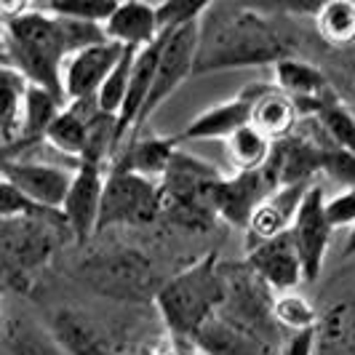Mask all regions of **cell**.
Masks as SVG:
<instances>
[{"label":"cell","mask_w":355,"mask_h":355,"mask_svg":"<svg viewBox=\"0 0 355 355\" xmlns=\"http://www.w3.org/2000/svg\"><path fill=\"white\" fill-rule=\"evenodd\" d=\"M270 315L275 326H284L291 334L297 331H307V329H315V307L310 304V300L300 294V291H281V294H272V302H270Z\"/></svg>","instance_id":"obj_28"},{"label":"cell","mask_w":355,"mask_h":355,"mask_svg":"<svg viewBox=\"0 0 355 355\" xmlns=\"http://www.w3.org/2000/svg\"><path fill=\"white\" fill-rule=\"evenodd\" d=\"M80 275L96 294L118 302L155 300L160 288L150 259L142 251L123 243H112L89 254V259L80 265Z\"/></svg>","instance_id":"obj_5"},{"label":"cell","mask_w":355,"mask_h":355,"mask_svg":"<svg viewBox=\"0 0 355 355\" xmlns=\"http://www.w3.org/2000/svg\"><path fill=\"white\" fill-rule=\"evenodd\" d=\"M246 267L259 278V284L275 294L297 291V286L304 281L302 262H300V254L294 249V241L288 232L251 246Z\"/></svg>","instance_id":"obj_14"},{"label":"cell","mask_w":355,"mask_h":355,"mask_svg":"<svg viewBox=\"0 0 355 355\" xmlns=\"http://www.w3.org/2000/svg\"><path fill=\"white\" fill-rule=\"evenodd\" d=\"M302 112L315 115L318 125L326 131V137L331 139V147L355 153V115L339 102L334 91L323 94L318 102H313L310 107H304Z\"/></svg>","instance_id":"obj_25"},{"label":"cell","mask_w":355,"mask_h":355,"mask_svg":"<svg viewBox=\"0 0 355 355\" xmlns=\"http://www.w3.org/2000/svg\"><path fill=\"white\" fill-rule=\"evenodd\" d=\"M284 56H291V49L265 14L238 3H206V11L198 19L193 75L272 67Z\"/></svg>","instance_id":"obj_2"},{"label":"cell","mask_w":355,"mask_h":355,"mask_svg":"<svg viewBox=\"0 0 355 355\" xmlns=\"http://www.w3.org/2000/svg\"><path fill=\"white\" fill-rule=\"evenodd\" d=\"M272 86L281 91L284 96H288L300 112H302L304 107L313 105V102H318L323 94L331 91L326 75L315 64L297 59L294 53L278 59L272 64Z\"/></svg>","instance_id":"obj_20"},{"label":"cell","mask_w":355,"mask_h":355,"mask_svg":"<svg viewBox=\"0 0 355 355\" xmlns=\"http://www.w3.org/2000/svg\"><path fill=\"white\" fill-rule=\"evenodd\" d=\"M320 174L334 182L339 190H355V153L339 147H323Z\"/></svg>","instance_id":"obj_31"},{"label":"cell","mask_w":355,"mask_h":355,"mask_svg":"<svg viewBox=\"0 0 355 355\" xmlns=\"http://www.w3.org/2000/svg\"><path fill=\"white\" fill-rule=\"evenodd\" d=\"M72 174H75V168L46 163V160H33V158L0 160V177L6 179V182H11L33 206L51 214H62L64 198L70 193Z\"/></svg>","instance_id":"obj_9"},{"label":"cell","mask_w":355,"mask_h":355,"mask_svg":"<svg viewBox=\"0 0 355 355\" xmlns=\"http://www.w3.org/2000/svg\"><path fill=\"white\" fill-rule=\"evenodd\" d=\"M158 214H163L158 182L121 168L105 171L96 232H105L118 225H150L153 219H158Z\"/></svg>","instance_id":"obj_7"},{"label":"cell","mask_w":355,"mask_h":355,"mask_svg":"<svg viewBox=\"0 0 355 355\" xmlns=\"http://www.w3.org/2000/svg\"><path fill=\"white\" fill-rule=\"evenodd\" d=\"M177 150L179 144L174 137H147V139H137L131 147H125L123 153L115 155V160L110 163V168L134 171L139 177L160 182V177L166 174V168H168V163H171Z\"/></svg>","instance_id":"obj_22"},{"label":"cell","mask_w":355,"mask_h":355,"mask_svg":"<svg viewBox=\"0 0 355 355\" xmlns=\"http://www.w3.org/2000/svg\"><path fill=\"white\" fill-rule=\"evenodd\" d=\"M193 345L200 355H278L272 342L235 323L225 313H216L211 320H206L193 337Z\"/></svg>","instance_id":"obj_16"},{"label":"cell","mask_w":355,"mask_h":355,"mask_svg":"<svg viewBox=\"0 0 355 355\" xmlns=\"http://www.w3.org/2000/svg\"><path fill=\"white\" fill-rule=\"evenodd\" d=\"M0 30L8 67L17 70L27 80V86L51 91L59 99H64V62L91 43L107 40L102 27L56 17L43 6H21L14 17L0 24Z\"/></svg>","instance_id":"obj_1"},{"label":"cell","mask_w":355,"mask_h":355,"mask_svg":"<svg viewBox=\"0 0 355 355\" xmlns=\"http://www.w3.org/2000/svg\"><path fill=\"white\" fill-rule=\"evenodd\" d=\"M272 193V184L267 182L265 171L251 174H232L222 177L214 190V216H222L232 227L246 230L254 209Z\"/></svg>","instance_id":"obj_15"},{"label":"cell","mask_w":355,"mask_h":355,"mask_svg":"<svg viewBox=\"0 0 355 355\" xmlns=\"http://www.w3.org/2000/svg\"><path fill=\"white\" fill-rule=\"evenodd\" d=\"M123 49L110 43V40H99L91 43L86 49L75 51L64 62L62 70V91H64V102H86V99H96V94L107 80V75L118 64Z\"/></svg>","instance_id":"obj_12"},{"label":"cell","mask_w":355,"mask_h":355,"mask_svg":"<svg viewBox=\"0 0 355 355\" xmlns=\"http://www.w3.org/2000/svg\"><path fill=\"white\" fill-rule=\"evenodd\" d=\"M134 53L137 51H123L118 64L112 67V72L107 75V80L102 83V89L96 94V105L102 112L118 118L121 107H123L125 91H128V75H131V64H134Z\"/></svg>","instance_id":"obj_29"},{"label":"cell","mask_w":355,"mask_h":355,"mask_svg":"<svg viewBox=\"0 0 355 355\" xmlns=\"http://www.w3.org/2000/svg\"><path fill=\"white\" fill-rule=\"evenodd\" d=\"M14 75H17V70H11L8 64H0V86H3V83H8Z\"/></svg>","instance_id":"obj_36"},{"label":"cell","mask_w":355,"mask_h":355,"mask_svg":"<svg viewBox=\"0 0 355 355\" xmlns=\"http://www.w3.org/2000/svg\"><path fill=\"white\" fill-rule=\"evenodd\" d=\"M51 337L67 355H112L105 339L99 337L83 315L62 310L51 320Z\"/></svg>","instance_id":"obj_23"},{"label":"cell","mask_w":355,"mask_h":355,"mask_svg":"<svg viewBox=\"0 0 355 355\" xmlns=\"http://www.w3.org/2000/svg\"><path fill=\"white\" fill-rule=\"evenodd\" d=\"M46 214L51 211H43V209L33 206L11 182H6V179L0 177V222H6V219H24V216H46Z\"/></svg>","instance_id":"obj_33"},{"label":"cell","mask_w":355,"mask_h":355,"mask_svg":"<svg viewBox=\"0 0 355 355\" xmlns=\"http://www.w3.org/2000/svg\"><path fill=\"white\" fill-rule=\"evenodd\" d=\"M0 64H8V59H6V43H3V30H0Z\"/></svg>","instance_id":"obj_38"},{"label":"cell","mask_w":355,"mask_h":355,"mask_svg":"<svg viewBox=\"0 0 355 355\" xmlns=\"http://www.w3.org/2000/svg\"><path fill=\"white\" fill-rule=\"evenodd\" d=\"M219 179L222 174L211 163L179 147L158 182L163 214H171L182 225H209L214 219V190Z\"/></svg>","instance_id":"obj_6"},{"label":"cell","mask_w":355,"mask_h":355,"mask_svg":"<svg viewBox=\"0 0 355 355\" xmlns=\"http://www.w3.org/2000/svg\"><path fill=\"white\" fill-rule=\"evenodd\" d=\"M102 190H105V168L94 163H75L70 193L62 206V219L67 225V232L75 235L80 243L96 235Z\"/></svg>","instance_id":"obj_13"},{"label":"cell","mask_w":355,"mask_h":355,"mask_svg":"<svg viewBox=\"0 0 355 355\" xmlns=\"http://www.w3.org/2000/svg\"><path fill=\"white\" fill-rule=\"evenodd\" d=\"M323 203H326V190H323V184L313 182L297 209L291 227H288V235H291L294 249L302 262L304 281H318L320 270L326 265V251L331 243V235H334L329 219H326V211H323Z\"/></svg>","instance_id":"obj_10"},{"label":"cell","mask_w":355,"mask_h":355,"mask_svg":"<svg viewBox=\"0 0 355 355\" xmlns=\"http://www.w3.org/2000/svg\"><path fill=\"white\" fill-rule=\"evenodd\" d=\"M6 329V307H3V300H0V334Z\"/></svg>","instance_id":"obj_39"},{"label":"cell","mask_w":355,"mask_h":355,"mask_svg":"<svg viewBox=\"0 0 355 355\" xmlns=\"http://www.w3.org/2000/svg\"><path fill=\"white\" fill-rule=\"evenodd\" d=\"M0 355H67L43 326L19 318L6 323L0 334Z\"/></svg>","instance_id":"obj_26"},{"label":"cell","mask_w":355,"mask_h":355,"mask_svg":"<svg viewBox=\"0 0 355 355\" xmlns=\"http://www.w3.org/2000/svg\"><path fill=\"white\" fill-rule=\"evenodd\" d=\"M315 33L331 49H353L355 46V3L331 0L313 8Z\"/></svg>","instance_id":"obj_24"},{"label":"cell","mask_w":355,"mask_h":355,"mask_svg":"<svg viewBox=\"0 0 355 355\" xmlns=\"http://www.w3.org/2000/svg\"><path fill=\"white\" fill-rule=\"evenodd\" d=\"M196 53H198V21H190L184 27H179L174 33H166L163 49L158 56V67H155V80L147 96L142 115L137 128H142L155 112H158L163 102L171 99V94L193 75L196 70Z\"/></svg>","instance_id":"obj_8"},{"label":"cell","mask_w":355,"mask_h":355,"mask_svg":"<svg viewBox=\"0 0 355 355\" xmlns=\"http://www.w3.org/2000/svg\"><path fill=\"white\" fill-rule=\"evenodd\" d=\"M313 347H315V329H307L291 334L288 342H284L281 355H313Z\"/></svg>","instance_id":"obj_35"},{"label":"cell","mask_w":355,"mask_h":355,"mask_svg":"<svg viewBox=\"0 0 355 355\" xmlns=\"http://www.w3.org/2000/svg\"><path fill=\"white\" fill-rule=\"evenodd\" d=\"M297 121H300L297 105L270 83L265 89V94L254 102L249 125L254 131H259L267 142L275 144L288 139V137H294Z\"/></svg>","instance_id":"obj_21"},{"label":"cell","mask_w":355,"mask_h":355,"mask_svg":"<svg viewBox=\"0 0 355 355\" xmlns=\"http://www.w3.org/2000/svg\"><path fill=\"white\" fill-rule=\"evenodd\" d=\"M310 184H286V187H275L270 196L254 209L249 219V227H246V238H249V249L257 243H265L272 241L278 235L288 232L297 209L302 203L304 193H307Z\"/></svg>","instance_id":"obj_18"},{"label":"cell","mask_w":355,"mask_h":355,"mask_svg":"<svg viewBox=\"0 0 355 355\" xmlns=\"http://www.w3.org/2000/svg\"><path fill=\"white\" fill-rule=\"evenodd\" d=\"M225 302V267L216 254H206L198 262L160 284L155 304L166 329L174 339L193 342L200 326L211 320Z\"/></svg>","instance_id":"obj_3"},{"label":"cell","mask_w":355,"mask_h":355,"mask_svg":"<svg viewBox=\"0 0 355 355\" xmlns=\"http://www.w3.org/2000/svg\"><path fill=\"white\" fill-rule=\"evenodd\" d=\"M62 232H67L62 214L0 222V284L19 291L30 288L59 249Z\"/></svg>","instance_id":"obj_4"},{"label":"cell","mask_w":355,"mask_h":355,"mask_svg":"<svg viewBox=\"0 0 355 355\" xmlns=\"http://www.w3.org/2000/svg\"><path fill=\"white\" fill-rule=\"evenodd\" d=\"M43 8L56 14V17L102 27L107 21V17L112 14L115 3H107V0H62V3H46Z\"/></svg>","instance_id":"obj_30"},{"label":"cell","mask_w":355,"mask_h":355,"mask_svg":"<svg viewBox=\"0 0 355 355\" xmlns=\"http://www.w3.org/2000/svg\"><path fill=\"white\" fill-rule=\"evenodd\" d=\"M345 254H347V257H353V254H355V227L350 230V235H347V243H345Z\"/></svg>","instance_id":"obj_37"},{"label":"cell","mask_w":355,"mask_h":355,"mask_svg":"<svg viewBox=\"0 0 355 355\" xmlns=\"http://www.w3.org/2000/svg\"><path fill=\"white\" fill-rule=\"evenodd\" d=\"M270 83H251L241 91L238 96H232L227 102H219V105L203 110L198 118H193L190 123L184 125V131L174 134L177 144L187 142H206V139H227L230 134H235L238 128L249 125L251 121V110H254V102L265 94V89Z\"/></svg>","instance_id":"obj_11"},{"label":"cell","mask_w":355,"mask_h":355,"mask_svg":"<svg viewBox=\"0 0 355 355\" xmlns=\"http://www.w3.org/2000/svg\"><path fill=\"white\" fill-rule=\"evenodd\" d=\"M222 144H225V155H227V163L232 166L235 174L262 171L267 158H270V150H272V142H267L265 137L259 131H254L251 125L238 128Z\"/></svg>","instance_id":"obj_27"},{"label":"cell","mask_w":355,"mask_h":355,"mask_svg":"<svg viewBox=\"0 0 355 355\" xmlns=\"http://www.w3.org/2000/svg\"><path fill=\"white\" fill-rule=\"evenodd\" d=\"M203 11H206V3H187V0H168L155 6L160 33H174L190 21H198Z\"/></svg>","instance_id":"obj_32"},{"label":"cell","mask_w":355,"mask_h":355,"mask_svg":"<svg viewBox=\"0 0 355 355\" xmlns=\"http://www.w3.org/2000/svg\"><path fill=\"white\" fill-rule=\"evenodd\" d=\"M110 43L123 51H142L160 37L158 14L153 3H115L112 14L102 24Z\"/></svg>","instance_id":"obj_17"},{"label":"cell","mask_w":355,"mask_h":355,"mask_svg":"<svg viewBox=\"0 0 355 355\" xmlns=\"http://www.w3.org/2000/svg\"><path fill=\"white\" fill-rule=\"evenodd\" d=\"M67 105L64 99H59L51 91H43L37 86H27L24 94V112H21V128L14 144L0 150V160L3 158H21L24 150H33L37 144H43L46 131L53 123V118L62 112V107Z\"/></svg>","instance_id":"obj_19"},{"label":"cell","mask_w":355,"mask_h":355,"mask_svg":"<svg viewBox=\"0 0 355 355\" xmlns=\"http://www.w3.org/2000/svg\"><path fill=\"white\" fill-rule=\"evenodd\" d=\"M326 219L331 225V230H342V227H355V190H339L337 196H326L323 203Z\"/></svg>","instance_id":"obj_34"}]
</instances>
